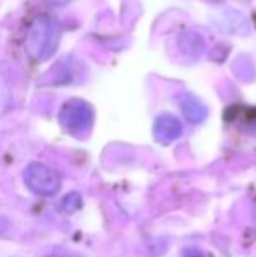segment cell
<instances>
[{
  "label": "cell",
  "instance_id": "cell-3",
  "mask_svg": "<svg viewBox=\"0 0 256 257\" xmlns=\"http://www.w3.org/2000/svg\"><path fill=\"white\" fill-rule=\"evenodd\" d=\"M93 122V110L82 100H70L60 110V124L70 135H84Z\"/></svg>",
  "mask_w": 256,
  "mask_h": 257
},
{
  "label": "cell",
  "instance_id": "cell-6",
  "mask_svg": "<svg viewBox=\"0 0 256 257\" xmlns=\"http://www.w3.org/2000/svg\"><path fill=\"white\" fill-rule=\"evenodd\" d=\"M179 48H181L183 53L192 54L193 58H197L204 51V41H202V37L198 34L188 32V34H183L179 37Z\"/></svg>",
  "mask_w": 256,
  "mask_h": 257
},
{
  "label": "cell",
  "instance_id": "cell-7",
  "mask_svg": "<svg viewBox=\"0 0 256 257\" xmlns=\"http://www.w3.org/2000/svg\"><path fill=\"white\" fill-rule=\"evenodd\" d=\"M79 206H81V196H79L77 193L67 194L62 200V203H60V208H62L65 213H74L75 210H79Z\"/></svg>",
  "mask_w": 256,
  "mask_h": 257
},
{
  "label": "cell",
  "instance_id": "cell-8",
  "mask_svg": "<svg viewBox=\"0 0 256 257\" xmlns=\"http://www.w3.org/2000/svg\"><path fill=\"white\" fill-rule=\"evenodd\" d=\"M51 6H65L67 2H70V0H48Z\"/></svg>",
  "mask_w": 256,
  "mask_h": 257
},
{
  "label": "cell",
  "instance_id": "cell-2",
  "mask_svg": "<svg viewBox=\"0 0 256 257\" xmlns=\"http://www.w3.org/2000/svg\"><path fill=\"white\" fill-rule=\"evenodd\" d=\"M23 180L28 189L39 196H55L62 186L58 172L49 168L44 163H30L25 168Z\"/></svg>",
  "mask_w": 256,
  "mask_h": 257
},
{
  "label": "cell",
  "instance_id": "cell-4",
  "mask_svg": "<svg viewBox=\"0 0 256 257\" xmlns=\"http://www.w3.org/2000/svg\"><path fill=\"white\" fill-rule=\"evenodd\" d=\"M154 139L160 144H172L174 140H178L183 133V126L179 122L178 117H174L172 114H161L154 121Z\"/></svg>",
  "mask_w": 256,
  "mask_h": 257
},
{
  "label": "cell",
  "instance_id": "cell-5",
  "mask_svg": "<svg viewBox=\"0 0 256 257\" xmlns=\"http://www.w3.org/2000/svg\"><path fill=\"white\" fill-rule=\"evenodd\" d=\"M179 105H181V110L185 114V117L188 119L193 124H198L202 122L205 117H207V108L205 105L197 98V96L190 95V93H185L179 100Z\"/></svg>",
  "mask_w": 256,
  "mask_h": 257
},
{
  "label": "cell",
  "instance_id": "cell-1",
  "mask_svg": "<svg viewBox=\"0 0 256 257\" xmlns=\"http://www.w3.org/2000/svg\"><path fill=\"white\" fill-rule=\"evenodd\" d=\"M60 25L55 18L41 14L32 21L25 39V51L35 61H44L53 56L60 42Z\"/></svg>",
  "mask_w": 256,
  "mask_h": 257
},
{
  "label": "cell",
  "instance_id": "cell-9",
  "mask_svg": "<svg viewBox=\"0 0 256 257\" xmlns=\"http://www.w3.org/2000/svg\"><path fill=\"white\" fill-rule=\"evenodd\" d=\"M48 257H68V255H60V254H56V255H48Z\"/></svg>",
  "mask_w": 256,
  "mask_h": 257
}]
</instances>
